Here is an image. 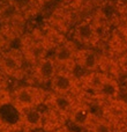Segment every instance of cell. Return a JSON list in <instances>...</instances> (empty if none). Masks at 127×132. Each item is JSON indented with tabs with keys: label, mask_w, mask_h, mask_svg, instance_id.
<instances>
[{
	"label": "cell",
	"mask_w": 127,
	"mask_h": 132,
	"mask_svg": "<svg viewBox=\"0 0 127 132\" xmlns=\"http://www.w3.org/2000/svg\"><path fill=\"white\" fill-rule=\"evenodd\" d=\"M93 88L98 96L109 101H113L119 95L118 82L106 75H98L97 79L93 80Z\"/></svg>",
	"instance_id": "5b68a950"
},
{
	"label": "cell",
	"mask_w": 127,
	"mask_h": 132,
	"mask_svg": "<svg viewBox=\"0 0 127 132\" xmlns=\"http://www.w3.org/2000/svg\"><path fill=\"white\" fill-rule=\"evenodd\" d=\"M75 41L84 45H93L97 41V30L96 27L89 21H82L75 27L73 32Z\"/></svg>",
	"instance_id": "ba28073f"
},
{
	"label": "cell",
	"mask_w": 127,
	"mask_h": 132,
	"mask_svg": "<svg viewBox=\"0 0 127 132\" xmlns=\"http://www.w3.org/2000/svg\"><path fill=\"white\" fill-rule=\"evenodd\" d=\"M123 65L125 68H127V56H125V57L123 58Z\"/></svg>",
	"instance_id": "e0dca14e"
},
{
	"label": "cell",
	"mask_w": 127,
	"mask_h": 132,
	"mask_svg": "<svg viewBox=\"0 0 127 132\" xmlns=\"http://www.w3.org/2000/svg\"><path fill=\"white\" fill-rule=\"evenodd\" d=\"M73 124L75 126L79 128H88L90 126V124L93 123L94 118L93 114H91L90 109L84 104H76L74 107V109L72 110V112L69 114V117Z\"/></svg>",
	"instance_id": "8fae6325"
},
{
	"label": "cell",
	"mask_w": 127,
	"mask_h": 132,
	"mask_svg": "<svg viewBox=\"0 0 127 132\" xmlns=\"http://www.w3.org/2000/svg\"><path fill=\"white\" fill-rule=\"evenodd\" d=\"M125 37H126V39H127V28L125 29Z\"/></svg>",
	"instance_id": "d6986e66"
},
{
	"label": "cell",
	"mask_w": 127,
	"mask_h": 132,
	"mask_svg": "<svg viewBox=\"0 0 127 132\" xmlns=\"http://www.w3.org/2000/svg\"><path fill=\"white\" fill-rule=\"evenodd\" d=\"M58 71V66L53 58L44 57L35 63L34 75L39 82H50Z\"/></svg>",
	"instance_id": "8992f818"
},
{
	"label": "cell",
	"mask_w": 127,
	"mask_h": 132,
	"mask_svg": "<svg viewBox=\"0 0 127 132\" xmlns=\"http://www.w3.org/2000/svg\"><path fill=\"white\" fill-rule=\"evenodd\" d=\"M99 13H101V16L103 19H105V20H112L116 16V13H117L116 5L112 4V2H105L102 6V8L99 9Z\"/></svg>",
	"instance_id": "5bb4252c"
},
{
	"label": "cell",
	"mask_w": 127,
	"mask_h": 132,
	"mask_svg": "<svg viewBox=\"0 0 127 132\" xmlns=\"http://www.w3.org/2000/svg\"><path fill=\"white\" fill-rule=\"evenodd\" d=\"M46 132H70L68 130L66 126H61V128H58V129H55V130H51V131H46Z\"/></svg>",
	"instance_id": "2e32d148"
},
{
	"label": "cell",
	"mask_w": 127,
	"mask_h": 132,
	"mask_svg": "<svg viewBox=\"0 0 127 132\" xmlns=\"http://www.w3.org/2000/svg\"><path fill=\"white\" fill-rule=\"evenodd\" d=\"M50 84L51 89L55 92V94H63V95H70L76 86L73 73L66 70H58Z\"/></svg>",
	"instance_id": "277c9868"
},
{
	"label": "cell",
	"mask_w": 127,
	"mask_h": 132,
	"mask_svg": "<svg viewBox=\"0 0 127 132\" xmlns=\"http://www.w3.org/2000/svg\"><path fill=\"white\" fill-rule=\"evenodd\" d=\"M9 101V96H7V94L4 90L0 89V108H2L4 105L7 104V102Z\"/></svg>",
	"instance_id": "9a60e30c"
},
{
	"label": "cell",
	"mask_w": 127,
	"mask_h": 132,
	"mask_svg": "<svg viewBox=\"0 0 127 132\" xmlns=\"http://www.w3.org/2000/svg\"><path fill=\"white\" fill-rule=\"evenodd\" d=\"M48 102L49 108L55 110L62 117H69V114L76 105L72 95H63V94H53L48 98Z\"/></svg>",
	"instance_id": "52a82bcc"
},
{
	"label": "cell",
	"mask_w": 127,
	"mask_h": 132,
	"mask_svg": "<svg viewBox=\"0 0 127 132\" xmlns=\"http://www.w3.org/2000/svg\"><path fill=\"white\" fill-rule=\"evenodd\" d=\"M46 100V93L34 86H23L17 88L12 96L13 107L19 112L32 108H38Z\"/></svg>",
	"instance_id": "6da1fadb"
},
{
	"label": "cell",
	"mask_w": 127,
	"mask_h": 132,
	"mask_svg": "<svg viewBox=\"0 0 127 132\" xmlns=\"http://www.w3.org/2000/svg\"><path fill=\"white\" fill-rule=\"evenodd\" d=\"M20 123L25 131H35L44 125V114L38 108H32L20 112Z\"/></svg>",
	"instance_id": "9c48e42d"
},
{
	"label": "cell",
	"mask_w": 127,
	"mask_h": 132,
	"mask_svg": "<svg viewBox=\"0 0 127 132\" xmlns=\"http://www.w3.org/2000/svg\"><path fill=\"white\" fill-rule=\"evenodd\" d=\"M77 49L72 43H59L55 49L53 60L58 67H62L66 71L74 68L75 58H76Z\"/></svg>",
	"instance_id": "3957f363"
},
{
	"label": "cell",
	"mask_w": 127,
	"mask_h": 132,
	"mask_svg": "<svg viewBox=\"0 0 127 132\" xmlns=\"http://www.w3.org/2000/svg\"><path fill=\"white\" fill-rule=\"evenodd\" d=\"M24 132H31V131H24Z\"/></svg>",
	"instance_id": "ffe728a7"
},
{
	"label": "cell",
	"mask_w": 127,
	"mask_h": 132,
	"mask_svg": "<svg viewBox=\"0 0 127 132\" xmlns=\"http://www.w3.org/2000/svg\"><path fill=\"white\" fill-rule=\"evenodd\" d=\"M101 59L95 51L90 49H83V50H77L76 58H75V65L80 68L89 72H94L99 67Z\"/></svg>",
	"instance_id": "30bf717a"
},
{
	"label": "cell",
	"mask_w": 127,
	"mask_h": 132,
	"mask_svg": "<svg viewBox=\"0 0 127 132\" xmlns=\"http://www.w3.org/2000/svg\"><path fill=\"white\" fill-rule=\"evenodd\" d=\"M24 56L16 49L8 50L0 57V71L8 77L19 78L23 72Z\"/></svg>",
	"instance_id": "7a4b0ae2"
},
{
	"label": "cell",
	"mask_w": 127,
	"mask_h": 132,
	"mask_svg": "<svg viewBox=\"0 0 127 132\" xmlns=\"http://www.w3.org/2000/svg\"><path fill=\"white\" fill-rule=\"evenodd\" d=\"M65 121V117H62L61 115H59L58 112H56L55 110L49 108V111L46 114H44V125L43 128H46L48 131L55 130V129L61 128L62 122Z\"/></svg>",
	"instance_id": "7c38bea8"
},
{
	"label": "cell",
	"mask_w": 127,
	"mask_h": 132,
	"mask_svg": "<svg viewBox=\"0 0 127 132\" xmlns=\"http://www.w3.org/2000/svg\"><path fill=\"white\" fill-rule=\"evenodd\" d=\"M117 1L121 5H127V0H117Z\"/></svg>",
	"instance_id": "ac0fdd59"
},
{
	"label": "cell",
	"mask_w": 127,
	"mask_h": 132,
	"mask_svg": "<svg viewBox=\"0 0 127 132\" xmlns=\"http://www.w3.org/2000/svg\"><path fill=\"white\" fill-rule=\"evenodd\" d=\"M90 132H113L112 123L107 118H95L89 126Z\"/></svg>",
	"instance_id": "4fadbf2b"
}]
</instances>
